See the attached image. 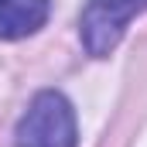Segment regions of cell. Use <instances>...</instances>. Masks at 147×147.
Wrapping results in <instances>:
<instances>
[{
    "label": "cell",
    "mask_w": 147,
    "mask_h": 147,
    "mask_svg": "<svg viewBox=\"0 0 147 147\" xmlns=\"http://www.w3.org/2000/svg\"><path fill=\"white\" fill-rule=\"evenodd\" d=\"M51 0H0V41L34 34L48 21Z\"/></svg>",
    "instance_id": "3957f363"
},
{
    "label": "cell",
    "mask_w": 147,
    "mask_h": 147,
    "mask_svg": "<svg viewBox=\"0 0 147 147\" xmlns=\"http://www.w3.org/2000/svg\"><path fill=\"white\" fill-rule=\"evenodd\" d=\"M14 144L17 147H75L79 130H75L72 103L55 89L38 92L17 123Z\"/></svg>",
    "instance_id": "6da1fadb"
},
{
    "label": "cell",
    "mask_w": 147,
    "mask_h": 147,
    "mask_svg": "<svg viewBox=\"0 0 147 147\" xmlns=\"http://www.w3.org/2000/svg\"><path fill=\"white\" fill-rule=\"evenodd\" d=\"M147 10V0H86L79 17V34L89 55L103 58L120 45L127 24Z\"/></svg>",
    "instance_id": "7a4b0ae2"
}]
</instances>
